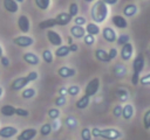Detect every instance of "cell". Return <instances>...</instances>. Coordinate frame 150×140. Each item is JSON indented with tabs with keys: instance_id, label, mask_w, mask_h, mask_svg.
Wrapping results in <instances>:
<instances>
[{
	"instance_id": "obj_6",
	"label": "cell",
	"mask_w": 150,
	"mask_h": 140,
	"mask_svg": "<svg viewBox=\"0 0 150 140\" xmlns=\"http://www.w3.org/2000/svg\"><path fill=\"white\" fill-rule=\"evenodd\" d=\"M144 65H145V58L142 54H138L132 62V74L141 75V72L144 69Z\"/></svg>"
},
{
	"instance_id": "obj_27",
	"label": "cell",
	"mask_w": 150,
	"mask_h": 140,
	"mask_svg": "<svg viewBox=\"0 0 150 140\" xmlns=\"http://www.w3.org/2000/svg\"><path fill=\"white\" fill-rule=\"evenodd\" d=\"M89 103H90V98H89L88 96L83 94V96H82V97L76 102V107H77V108H80V110H83V108L88 107Z\"/></svg>"
},
{
	"instance_id": "obj_12",
	"label": "cell",
	"mask_w": 150,
	"mask_h": 140,
	"mask_svg": "<svg viewBox=\"0 0 150 140\" xmlns=\"http://www.w3.org/2000/svg\"><path fill=\"white\" fill-rule=\"evenodd\" d=\"M132 54H134V46L129 42L127 44H124L122 48H121V58L123 61H129L131 57H132Z\"/></svg>"
},
{
	"instance_id": "obj_46",
	"label": "cell",
	"mask_w": 150,
	"mask_h": 140,
	"mask_svg": "<svg viewBox=\"0 0 150 140\" xmlns=\"http://www.w3.org/2000/svg\"><path fill=\"white\" fill-rule=\"evenodd\" d=\"M0 62H1V65H4L5 68L9 66V64H11V62H9V58H8L7 56H2V57L0 58Z\"/></svg>"
},
{
	"instance_id": "obj_26",
	"label": "cell",
	"mask_w": 150,
	"mask_h": 140,
	"mask_svg": "<svg viewBox=\"0 0 150 140\" xmlns=\"http://www.w3.org/2000/svg\"><path fill=\"white\" fill-rule=\"evenodd\" d=\"M69 52H70L69 47L62 44V46H60L59 48H56V50H55V56H56V57H66V56L69 55Z\"/></svg>"
},
{
	"instance_id": "obj_9",
	"label": "cell",
	"mask_w": 150,
	"mask_h": 140,
	"mask_svg": "<svg viewBox=\"0 0 150 140\" xmlns=\"http://www.w3.org/2000/svg\"><path fill=\"white\" fill-rule=\"evenodd\" d=\"M102 36L109 43H112V42L117 41V34L111 27H104L102 29Z\"/></svg>"
},
{
	"instance_id": "obj_22",
	"label": "cell",
	"mask_w": 150,
	"mask_h": 140,
	"mask_svg": "<svg viewBox=\"0 0 150 140\" xmlns=\"http://www.w3.org/2000/svg\"><path fill=\"white\" fill-rule=\"evenodd\" d=\"M100 32H101V30H100L98 24H96V23H94V22L87 23V26H86V33H87V34L95 36V35L100 34Z\"/></svg>"
},
{
	"instance_id": "obj_19",
	"label": "cell",
	"mask_w": 150,
	"mask_h": 140,
	"mask_svg": "<svg viewBox=\"0 0 150 140\" xmlns=\"http://www.w3.org/2000/svg\"><path fill=\"white\" fill-rule=\"evenodd\" d=\"M2 5L8 13H16L19 10V4L14 0H4Z\"/></svg>"
},
{
	"instance_id": "obj_50",
	"label": "cell",
	"mask_w": 150,
	"mask_h": 140,
	"mask_svg": "<svg viewBox=\"0 0 150 140\" xmlns=\"http://www.w3.org/2000/svg\"><path fill=\"white\" fill-rule=\"evenodd\" d=\"M100 132H101V130L97 128V127L91 128V135H93V138H100Z\"/></svg>"
},
{
	"instance_id": "obj_34",
	"label": "cell",
	"mask_w": 150,
	"mask_h": 140,
	"mask_svg": "<svg viewBox=\"0 0 150 140\" xmlns=\"http://www.w3.org/2000/svg\"><path fill=\"white\" fill-rule=\"evenodd\" d=\"M68 14L71 16V18H76L77 14H79V5L76 2H71L69 5V9H68Z\"/></svg>"
},
{
	"instance_id": "obj_32",
	"label": "cell",
	"mask_w": 150,
	"mask_h": 140,
	"mask_svg": "<svg viewBox=\"0 0 150 140\" xmlns=\"http://www.w3.org/2000/svg\"><path fill=\"white\" fill-rule=\"evenodd\" d=\"M129 42H130V36H129L128 34H121L120 36H117L116 43H117L118 46L123 47L124 44H127V43H129Z\"/></svg>"
},
{
	"instance_id": "obj_20",
	"label": "cell",
	"mask_w": 150,
	"mask_h": 140,
	"mask_svg": "<svg viewBox=\"0 0 150 140\" xmlns=\"http://www.w3.org/2000/svg\"><path fill=\"white\" fill-rule=\"evenodd\" d=\"M135 114V108L131 104H125L123 106V111H122V117L125 120H130Z\"/></svg>"
},
{
	"instance_id": "obj_40",
	"label": "cell",
	"mask_w": 150,
	"mask_h": 140,
	"mask_svg": "<svg viewBox=\"0 0 150 140\" xmlns=\"http://www.w3.org/2000/svg\"><path fill=\"white\" fill-rule=\"evenodd\" d=\"M122 111H123V106L118 104V105L114 106V108H112V114H114L116 118H120V117H122Z\"/></svg>"
},
{
	"instance_id": "obj_25",
	"label": "cell",
	"mask_w": 150,
	"mask_h": 140,
	"mask_svg": "<svg viewBox=\"0 0 150 140\" xmlns=\"http://www.w3.org/2000/svg\"><path fill=\"white\" fill-rule=\"evenodd\" d=\"M54 26H57L56 24V21H55V18L53 19H46L43 21H41L39 23V28L40 29H48V28H53Z\"/></svg>"
},
{
	"instance_id": "obj_42",
	"label": "cell",
	"mask_w": 150,
	"mask_h": 140,
	"mask_svg": "<svg viewBox=\"0 0 150 140\" xmlns=\"http://www.w3.org/2000/svg\"><path fill=\"white\" fill-rule=\"evenodd\" d=\"M15 114L19 117H28L29 116V111L26 108H21V107H16L15 108Z\"/></svg>"
},
{
	"instance_id": "obj_30",
	"label": "cell",
	"mask_w": 150,
	"mask_h": 140,
	"mask_svg": "<svg viewBox=\"0 0 150 140\" xmlns=\"http://www.w3.org/2000/svg\"><path fill=\"white\" fill-rule=\"evenodd\" d=\"M42 60L47 63V64H50L54 60V56H53V52L49 50V49H45L42 51Z\"/></svg>"
},
{
	"instance_id": "obj_29",
	"label": "cell",
	"mask_w": 150,
	"mask_h": 140,
	"mask_svg": "<svg viewBox=\"0 0 150 140\" xmlns=\"http://www.w3.org/2000/svg\"><path fill=\"white\" fill-rule=\"evenodd\" d=\"M35 93H36V91H35L34 88H26L21 92V97L23 99H30V98H33L35 96Z\"/></svg>"
},
{
	"instance_id": "obj_55",
	"label": "cell",
	"mask_w": 150,
	"mask_h": 140,
	"mask_svg": "<svg viewBox=\"0 0 150 140\" xmlns=\"http://www.w3.org/2000/svg\"><path fill=\"white\" fill-rule=\"evenodd\" d=\"M4 56V50H2V48H1V46H0V58Z\"/></svg>"
},
{
	"instance_id": "obj_24",
	"label": "cell",
	"mask_w": 150,
	"mask_h": 140,
	"mask_svg": "<svg viewBox=\"0 0 150 140\" xmlns=\"http://www.w3.org/2000/svg\"><path fill=\"white\" fill-rule=\"evenodd\" d=\"M116 96H117L120 102L124 103V102H127L129 99V91L127 89H124V88H120V89L116 90Z\"/></svg>"
},
{
	"instance_id": "obj_41",
	"label": "cell",
	"mask_w": 150,
	"mask_h": 140,
	"mask_svg": "<svg viewBox=\"0 0 150 140\" xmlns=\"http://www.w3.org/2000/svg\"><path fill=\"white\" fill-rule=\"evenodd\" d=\"M83 42H84L87 46H93V44L95 43V36L89 35V34H86V36L83 37Z\"/></svg>"
},
{
	"instance_id": "obj_51",
	"label": "cell",
	"mask_w": 150,
	"mask_h": 140,
	"mask_svg": "<svg viewBox=\"0 0 150 140\" xmlns=\"http://www.w3.org/2000/svg\"><path fill=\"white\" fill-rule=\"evenodd\" d=\"M68 47H69L70 52H75V51H77V50H79V46H77V44H75V43H73V44H70V46H68Z\"/></svg>"
},
{
	"instance_id": "obj_56",
	"label": "cell",
	"mask_w": 150,
	"mask_h": 140,
	"mask_svg": "<svg viewBox=\"0 0 150 140\" xmlns=\"http://www.w3.org/2000/svg\"><path fill=\"white\" fill-rule=\"evenodd\" d=\"M2 93H4V89H2L1 86H0V97L2 96Z\"/></svg>"
},
{
	"instance_id": "obj_15",
	"label": "cell",
	"mask_w": 150,
	"mask_h": 140,
	"mask_svg": "<svg viewBox=\"0 0 150 140\" xmlns=\"http://www.w3.org/2000/svg\"><path fill=\"white\" fill-rule=\"evenodd\" d=\"M69 32H70L71 37H74V38H83L86 36V28L81 27V26H76V24L71 26Z\"/></svg>"
},
{
	"instance_id": "obj_28",
	"label": "cell",
	"mask_w": 150,
	"mask_h": 140,
	"mask_svg": "<svg viewBox=\"0 0 150 140\" xmlns=\"http://www.w3.org/2000/svg\"><path fill=\"white\" fill-rule=\"evenodd\" d=\"M64 124H66V126H67L68 128L75 130V128L77 127V125H79V121H77V119H76L74 116H68V117L64 119Z\"/></svg>"
},
{
	"instance_id": "obj_54",
	"label": "cell",
	"mask_w": 150,
	"mask_h": 140,
	"mask_svg": "<svg viewBox=\"0 0 150 140\" xmlns=\"http://www.w3.org/2000/svg\"><path fill=\"white\" fill-rule=\"evenodd\" d=\"M70 44H73V37L71 36L68 37V46H70Z\"/></svg>"
},
{
	"instance_id": "obj_35",
	"label": "cell",
	"mask_w": 150,
	"mask_h": 140,
	"mask_svg": "<svg viewBox=\"0 0 150 140\" xmlns=\"http://www.w3.org/2000/svg\"><path fill=\"white\" fill-rule=\"evenodd\" d=\"M125 72H127V69H125L124 65H122V64H116V65H115V68H114V74H115L117 77L124 76Z\"/></svg>"
},
{
	"instance_id": "obj_45",
	"label": "cell",
	"mask_w": 150,
	"mask_h": 140,
	"mask_svg": "<svg viewBox=\"0 0 150 140\" xmlns=\"http://www.w3.org/2000/svg\"><path fill=\"white\" fill-rule=\"evenodd\" d=\"M139 83L142 85H150V72L146 74V75H144V76H142L139 78Z\"/></svg>"
},
{
	"instance_id": "obj_48",
	"label": "cell",
	"mask_w": 150,
	"mask_h": 140,
	"mask_svg": "<svg viewBox=\"0 0 150 140\" xmlns=\"http://www.w3.org/2000/svg\"><path fill=\"white\" fill-rule=\"evenodd\" d=\"M68 94V88L66 86H61L59 89V96H62V97H66Z\"/></svg>"
},
{
	"instance_id": "obj_3",
	"label": "cell",
	"mask_w": 150,
	"mask_h": 140,
	"mask_svg": "<svg viewBox=\"0 0 150 140\" xmlns=\"http://www.w3.org/2000/svg\"><path fill=\"white\" fill-rule=\"evenodd\" d=\"M100 90V78L98 77H95L93 79H90L84 89V94L88 96L89 98L95 96Z\"/></svg>"
},
{
	"instance_id": "obj_31",
	"label": "cell",
	"mask_w": 150,
	"mask_h": 140,
	"mask_svg": "<svg viewBox=\"0 0 150 140\" xmlns=\"http://www.w3.org/2000/svg\"><path fill=\"white\" fill-rule=\"evenodd\" d=\"M52 131H53L52 124L46 123V124H43V125L41 126V128H40V134L43 135V136H47V135H49V134L52 133Z\"/></svg>"
},
{
	"instance_id": "obj_53",
	"label": "cell",
	"mask_w": 150,
	"mask_h": 140,
	"mask_svg": "<svg viewBox=\"0 0 150 140\" xmlns=\"http://www.w3.org/2000/svg\"><path fill=\"white\" fill-rule=\"evenodd\" d=\"M104 1V4L108 6V5H115V4H117V0H103Z\"/></svg>"
},
{
	"instance_id": "obj_52",
	"label": "cell",
	"mask_w": 150,
	"mask_h": 140,
	"mask_svg": "<svg viewBox=\"0 0 150 140\" xmlns=\"http://www.w3.org/2000/svg\"><path fill=\"white\" fill-rule=\"evenodd\" d=\"M60 126V123H59V120L56 119V120H53V125H52V127H53V130H57V127Z\"/></svg>"
},
{
	"instance_id": "obj_17",
	"label": "cell",
	"mask_w": 150,
	"mask_h": 140,
	"mask_svg": "<svg viewBox=\"0 0 150 140\" xmlns=\"http://www.w3.org/2000/svg\"><path fill=\"white\" fill-rule=\"evenodd\" d=\"M22 58H23V61H25L26 63H28V64H30V65H38V64L40 63V57H39L36 54L30 52V51L25 52L23 56H22Z\"/></svg>"
},
{
	"instance_id": "obj_23",
	"label": "cell",
	"mask_w": 150,
	"mask_h": 140,
	"mask_svg": "<svg viewBox=\"0 0 150 140\" xmlns=\"http://www.w3.org/2000/svg\"><path fill=\"white\" fill-rule=\"evenodd\" d=\"M15 108L16 107H14L13 105H2L1 106V108H0V112H1V114L2 116H5V117H12V116H14L15 114Z\"/></svg>"
},
{
	"instance_id": "obj_49",
	"label": "cell",
	"mask_w": 150,
	"mask_h": 140,
	"mask_svg": "<svg viewBox=\"0 0 150 140\" xmlns=\"http://www.w3.org/2000/svg\"><path fill=\"white\" fill-rule=\"evenodd\" d=\"M139 75H135V74H132V76H131V83L134 84V85H137L138 83H139Z\"/></svg>"
},
{
	"instance_id": "obj_37",
	"label": "cell",
	"mask_w": 150,
	"mask_h": 140,
	"mask_svg": "<svg viewBox=\"0 0 150 140\" xmlns=\"http://www.w3.org/2000/svg\"><path fill=\"white\" fill-rule=\"evenodd\" d=\"M60 114H61V112H60V110L56 108V107H53V108H49V110H48V117H49L52 120H56V119L60 117Z\"/></svg>"
},
{
	"instance_id": "obj_8",
	"label": "cell",
	"mask_w": 150,
	"mask_h": 140,
	"mask_svg": "<svg viewBox=\"0 0 150 140\" xmlns=\"http://www.w3.org/2000/svg\"><path fill=\"white\" fill-rule=\"evenodd\" d=\"M47 38H48V41H49L50 44H53V46H55L57 48L60 46H62V37L55 30H52V29L47 30Z\"/></svg>"
},
{
	"instance_id": "obj_4",
	"label": "cell",
	"mask_w": 150,
	"mask_h": 140,
	"mask_svg": "<svg viewBox=\"0 0 150 140\" xmlns=\"http://www.w3.org/2000/svg\"><path fill=\"white\" fill-rule=\"evenodd\" d=\"M30 82H32V80H30V78H29L28 76L18 77V78H15V79L12 82V84H11V89H12L13 91H20V90L25 89Z\"/></svg>"
},
{
	"instance_id": "obj_16",
	"label": "cell",
	"mask_w": 150,
	"mask_h": 140,
	"mask_svg": "<svg viewBox=\"0 0 150 140\" xmlns=\"http://www.w3.org/2000/svg\"><path fill=\"white\" fill-rule=\"evenodd\" d=\"M111 22L115 27H117L120 29H124L128 27V21L123 15H114L111 18Z\"/></svg>"
},
{
	"instance_id": "obj_5",
	"label": "cell",
	"mask_w": 150,
	"mask_h": 140,
	"mask_svg": "<svg viewBox=\"0 0 150 140\" xmlns=\"http://www.w3.org/2000/svg\"><path fill=\"white\" fill-rule=\"evenodd\" d=\"M13 43L16 44L18 47L27 48L34 43V38L32 36H28V35H20V36H16L13 38Z\"/></svg>"
},
{
	"instance_id": "obj_11",
	"label": "cell",
	"mask_w": 150,
	"mask_h": 140,
	"mask_svg": "<svg viewBox=\"0 0 150 140\" xmlns=\"http://www.w3.org/2000/svg\"><path fill=\"white\" fill-rule=\"evenodd\" d=\"M18 27L19 29L22 32V33H28L29 29H30V22H29V19L27 15H20L18 18Z\"/></svg>"
},
{
	"instance_id": "obj_13",
	"label": "cell",
	"mask_w": 150,
	"mask_h": 140,
	"mask_svg": "<svg viewBox=\"0 0 150 140\" xmlns=\"http://www.w3.org/2000/svg\"><path fill=\"white\" fill-rule=\"evenodd\" d=\"M57 75L61 78H70L76 75V70L70 66H61L57 69Z\"/></svg>"
},
{
	"instance_id": "obj_43",
	"label": "cell",
	"mask_w": 150,
	"mask_h": 140,
	"mask_svg": "<svg viewBox=\"0 0 150 140\" xmlns=\"http://www.w3.org/2000/svg\"><path fill=\"white\" fill-rule=\"evenodd\" d=\"M73 20H74V22H75L76 26H81V27H83V24L87 23V20H86L84 16H79V15H77V16L74 18Z\"/></svg>"
},
{
	"instance_id": "obj_18",
	"label": "cell",
	"mask_w": 150,
	"mask_h": 140,
	"mask_svg": "<svg viewBox=\"0 0 150 140\" xmlns=\"http://www.w3.org/2000/svg\"><path fill=\"white\" fill-rule=\"evenodd\" d=\"M137 12H138V8H137L136 4H128L123 8V16L124 18H131V16L136 15Z\"/></svg>"
},
{
	"instance_id": "obj_10",
	"label": "cell",
	"mask_w": 150,
	"mask_h": 140,
	"mask_svg": "<svg viewBox=\"0 0 150 140\" xmlns=\"http://www.w3.org/2000/svg\"><path fill=\"white\" fill-rule=\"evenodd\" d=\"M18 135V130L14 126H4L0 128V138L9 139Z\"/></svg>"
},
{
	"instance_id": "obj_21",
	"label": "cell",
	"mask_w": 150,
	"mask_h": 140,
	"mask_svg": "<svg viewBox=\"0 0 150 140\" xmlns=\"http://www.w3.org/2000/svg\"><path fill=\"white\" fill-rule=\"evenodd\" d=\"M95 56H96V58H97L98 61H101V62L108 63V62L111 61V60L109 58L108 51H105L104 49H96V50H95Z\"/></svg>"
},
{
	"instance_id": "obj_39",
	"label": "cell",
	"mask_w": 150,
	"mask_h": 140,
	"mask_svg": "<svg viewBox=\"0 0 150 140\" xmlns=\"http://www.w3.org/2000/svg\"><path fill=\"white\" fill-rule=\"evenodd\" d=\"M80 93V86L79 85H70L68 86V94L74 97V96H77Z\"/></svg>"
},
{
	"instance_id": "obj_36",
	"label": "cell",
	"mask_w": 150,
	"mask_h": 140,
	"mask_svg": "<svg viewBox=\"0 0 150 140\" xmlns=\"http://www.w3.org/2000/svg\"><path fill=\"white\" fill-rule=\"evenodd\" d=\"M81 139H82V140H91V139H93L91 130L88 128V127L82 128V131H81Z\"/></svg>"
},
{
	"instance_id": "obj_47",
	"label": "cell",
	"mask_w": 150,
	"mask_h": 140,
	"mask_svg": "<svg viewBox=\"0 0 150 140\" xmlns=\"http://www.w3.org/2000/svg\"><path fill=\"white\" fill-rule=\"evenodd\" d=\"M108 55H109V58H110V60L116 58V56H117V49H116V48H111V49L108 51Z\"/></svg>"
},
{
	"instance_id": "obj_2",
	"label": "cell",
	"mask_w": 150,
	"mask_h": 140,
	"mask_svg": "<svg viewBox=\"0 0 150 140\" xmlns=\"http://www.w3.org/2000/svg\"><path fill=\"white\" fill-rule=\"evenodd\" d=\"M122 136V132L117 128H103L100 132V138L105 140H117Z\"/></svg>"
},
{
	"instance_id": "obj_7",
	"label": "cell",
	"mask_w": 150,
	"mask_h": 140,
	"mask_svg": "<svg viewBox=\"0 0 150 140\" xmlns=\"http://www.w3.org/2000/svg\"><path fill=\"white\" fill-rule=\"evenodd\" d=\"M38 134V131L33 127L25 128L16 135V140H33Z\"/></svg>"
},
{
	"instance_id": "obj_44",
	"label": "cell",
	"mask_w": 150,
	"mask_h": 140,
	"mask_svg": "<svg viewBox=\"0 0 150 140\" xmlns=\"http://www.w3.org/2000/svg\"><path fill=\"white\" fill-rule=\"evenodd\" d=\"M66 103H67L66 97L59 96V97H56V98H55V105H56L57 107H60V106H64V105H66Z\"/></svg>"
},
{
	"instance_id": "obj_33",
	"label": "cell",
	"mask_w": 150,
	"mask_h": 140,
	"mask_svg": "<svg viewBox=\"0 0 150 140\" xmlns=\"http://www.w3.org/2000/svg\"><path fill=\"white\" fill-rule=\"evenodd\" d=\"M34 2L36 5V7L42 9V10L48 9V7L50 6V0H35Z\"/></svg>"
},
{
	"instance_id": "obj_1",
	"label": "cell",
	"mask_w": 150,
	"mask_h": 140,
	"mask_svg": "<svg viewBox=\"0 0 150 140\" xmlns=\"http://www.w3.org/2000/svg\"><path fill=\"white\" fill-rule=\"evenodd\" d=\"M109 13V8L108 6L104 4L103 0H97L93 4L91 8H90V16L94 21V23H102Z\"/></svg>"
},
{
	"instance_id": "obj_38",
	"label": "cell",
	"mask_w": 150,
	"mask_h": 140,
	"mask_svg": "<svg viewBox=\"0 0 150 140\" xmlns=\"http://www.w3.org/2000/svg\"><path fill=\"white\" fill-rule=\"evenodd\" d=\"M143 126L146 131L150 130V108L148 111H145V113L143 116Z\"/></svg>"
},
{
	"instance_id": "obj_14",
	"label": "cell",
	"mask_w": 150,
	"mask_h": 140,
	"mask_svg": "<svg viewBox=\"0 0 150 140\" xmlns=\"http://www.w3.org/2000/svg\"><path fill=\"white\" fill-rule=\"evenodd\" d=\"M71 20H73V18L66 12H61L55 16V21H56L57 26H67Z\"/></svg>"
}]
</instances>
